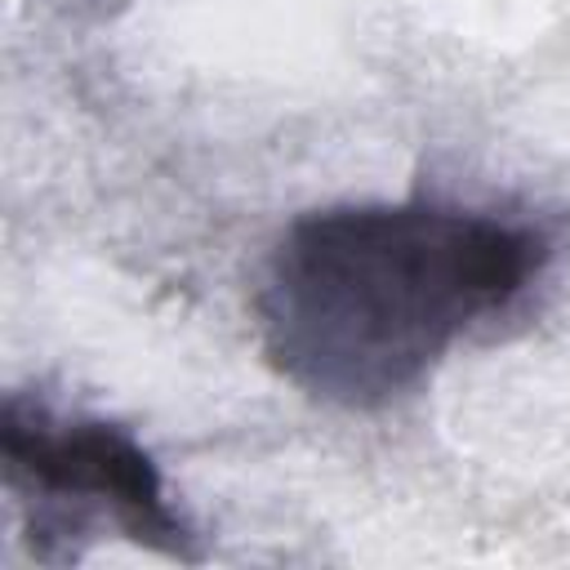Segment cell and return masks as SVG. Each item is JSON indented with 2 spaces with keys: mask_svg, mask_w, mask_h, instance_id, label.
Here are the masks:
<instances>
[{
  "mask_svg": "<svg viewBox=\"0 0 570 570\" xmlns=\"http://www.w3.org/2000/svg\"><path fill=\"white\" fill-rule=\"evenodd\" d=\"M530 223L441 200H361L294 218L272 245L254 325L267 365L312 401L379 410L414 392L548 267Z\"/></svg>",
  "mask_w": 570,
  "mask_h": 570,
  "instance_id": "obj_1",
  "label": "cell"
},
{
  "mask_svg": "<svg viewBox=\"0 0 570 570\" xmlns=\"http://www.w3.org/2000/svg\"><path fill=\"white\" fill-rule=\"evenodd\" d=\"M0 463L36 561H76L85 543L107 530L160 557L200 561L196 534L169 503L160 468L107 419L4 396Z\"/></svg>",
  "mask_w": 570,
  "mask_h": 570,
  "instance_id": "obj_2",
  "label": "cell"
}]
</instances>
